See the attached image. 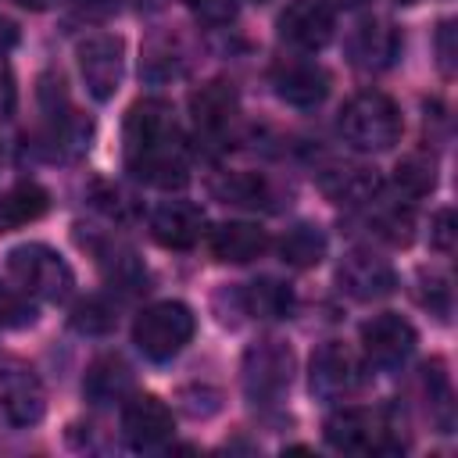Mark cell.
Wrapping results in <instances>:
<instances>
[{
  "label": "cell",
  "instance_id": "cell-1",
  "mask_svg": "<svg viewBox=\"0 0 458 458\" xmlns=\"http://www.w3.org/2000/svg\"><path fill=\"white\" fill-rule=\"evenodd\" d=\"M125 168L132 172V179L157 190H179L190 182V150L172 104H165L161 97H143L129 107Z\"/></svg>",
  "mask_w": 458,
  "mask_h": 458
},
{
  "label": "cell",
  "instance_id": "cell-2",
  "mask_svg": "<svg viewBox=\"0 0 458 458\" xmlns=\"http://www.w3.org/2000/svg\"><path fill=\"white\" fill-rule=\"evenodd\" d=\"M336 129L344 136V143L358 154H383L401 140V107L379 93V89H365L358 97H351L336 118Z\"/></svg>",
  "mask_w": 458,
  "mask_h": 458
},
{
  "label": "cell",
  "instance_id": "cell-3",
  "mask_svg": "<svg viewBox=\"0 0 458 458\" xmlns=\"http://www.w3.org/2000/svg\"><path fill=\"white\" fill-rule=\"evenodd\" d=\"M7 276L14 279V286L29 297L39 301H64L75 286V272L72 265L47 243H21L7 254Z\"/></svg>",
  "mask_w": 458,
  "mask_h": 458
},
{
  "label": "cell",
  "instance_id": "cell-4",
  "mask_svg": "<svg viewBox=\"0 0 458 458\" xmlns=\"http://www.w3.org/2000/svg\"><path fill=\"white\" fill-rule=\"evenodd\" d=\"M197 333V318L182 301H157L143 308L132 322V344L150 361L175 358Z\"/></svg>",
  "mask_w": 458,
  "mask_h": 458
},
{
  "label": "cell",
  "instance_id": "cell-5",
  "mask_svg": "<svg viewBox=\"0 0 458 458\" xmlns=\"http://www.w3.org/2000/svg\"><path fill=\"white\" fill-rule=\"evenodd\" d=\"M322 429L326 440L347 454H390L404 447L397 426L379 408H336Z\"/></svg>",
  "mask_w": 458,
  "mask_h": 458
},
{
  "label": "cell",
  "instance_id": "cell-6",
  "mask_svg": "<svg viewBox=\"0 0 458 458\" xmlns=\"http://www.w3.org/2000/svg\"><path fill=\"white\" fill-rule=\"evenodd\" d=\"M308 383H311V394L322 397V401H344L351 394L361 390L365 383V365L361 358L340 344V340H326L322 347H315L311 361H308Z\"/></svg>",
  "mask_w": 458,
  "mask_h": 458
},
{
  "label": "cell",
  "instance_id": "cell-7",
  "mask_svg": "<svg viewBox=\"0 0 458 458\" xmlns=\"http://www.w3.org/2000/svg\"><path fill=\"white\" fill-rule=\"evenodd\" d=\"M293 379V351L279 340H258L243 354V390L250 401H279Z\"/></svg>",
  "mask_w": 458,
  "mask_h": 458
},
{
  "label": "cell",
  "instance_id": "cell-8",
  "mask_svg": "<svg viewBox=\"0 0 458 458\" xmlns=\"http://www.w3.org/2000/svg\"><path fill=\"white\" fill-rule=\"evenodd\" d=\"M79 75L89 89L93 100H111L122 86V68H125V43L111 32H97L79 43Z\"/></svg>",
  "mask_w": 458,
  "mask_h": 458
},
{
  "label": "cell",
  "instance_id": "cell-9",
  "mask_svg": "<svg viewBox=\"0 0 458 458\" xmlns=\"http://www.w3.org/2000/svg\"><path fill=\"white\" fill-rule=\"evenodd\" d=\"M419 344L415 326L397 311H379L369 322H361V351L379 369H397L411 358Z\"/></svg>",
  "mask_w": 458,
  "mask_h": 458
},
{
  "label": "cell",
  "instance_id": "cell-10",
  "mask_svg": "<svg viewBox=\"0 0 458 458\" xmlns=\"http://www.w3.org/2000/svg\"><path fill=\"white\" fill-rule=\"evenodd\" d=\"M172 429H175L172 408L157 394H132L122 404V433L132 447H140V451L161 447L172 437Z\"/></svg>",
  "mask_w": 458,
  "mask_h": 458
},
{
  "label": "cell",
  "instance_id": "cell-11",
  "mask_svg": "<svg viewBox=\"0 0 458 458\" xmlns=\"http://www.w3.org/2000/svg\"><path fill=\"white\" fill-rule=\"evenodd\" d=\"M0 408L7 415V422L14 426H36L47 411V394L39 376L29 365H4L0 369Z\"/></svg>",
  "mask_w": 458,
  "mask_h": 458
},
{
  "label": "cell",
  "instance_id": "cell-12",
  "mask_svg": "<svg viewBox=\"0 0 458 458\" xmlns=\"http://www.w3.org/2000/svg\"><path fill=\"white\" fill-rule=\"evenodd\" d=\"M279 39L297 50H322L333 39V11L322 0H293L279 14Z\"/></svg>",
  "mask_w": 458,
  "mask_h": 458
},
{
  "label": "cell",
  "instance_id": "cell-13",
  "mask_svg": "<svg viewBox=\"0 0 458 458\" xmlns=\"http://www.w3.org/2000/svg\"><path fill=\"white\" fill-rule=\"evenodd\" d=\"M336 283L354 301H383L397 290V276H394L390 261H383L369 250H351L336 268Z\"/></svg>",
  "mask_w": 458,
  "mask_h": 458
},
{
  "label": "cell",
  "instance_id": "cell-14",
  "mask_svg": "<svg viewBox=\"0 0 458 458\" xmlns=\"http://www.w3.org/2000/svg\"><path fill=\"white\" fill-rule=\"evenodd\" d=\"M190 114H193V125H197L200 136L222 140V136L236 125V118H240V97H236V89H233L229 82L211 79V82H204L200 89H193V97H190Z\"/></svg>",
  "mask_w": 458,
  "mask_h": 458
},
{
  "label": "cell",
  "instance_id": "cell-15",
  "mask_svg": "<svg viewBox=\"0 0 458 458\" xmlns=\"http://www.w3.org/2000/svg\"><path fill=\"white\" fill-rule=\"evenodd\" d=\"M150 236L168 250H190L204 236V211L190 200H165L147 218Z\"/></svg>",
  "mask_w": 458,
  "mask_h": 458
},
{
  "label": "cell",
  "instance_id": "cell-16",
  "mask_svg": "<svg viewBox=\"0 0 458 458\" xmlns=\"http://www.w3.org/2000/svg\"><path fill=\"white\" fill-rule=\"evenodd\" d=\"M347 50H351V61L365 72H383L397 61L401 54V32L383 21V18H365L354 25L351 39H347Z\"/></svg>",
  "mask_w": 458,
  "mask_h": 458
},
{
  "label": "cell",
  "instance_id": "cell-17",
  "mask_svg": "<svg viewBox=\"0 0 458 458\" xmlns=\"http://www.w3.org/2000/svg\"><path fill=\"white\" fill-rule=\"evenodd\" d=\"M276 97L293 107H315L329 93V75L315 61H283L272 68Z\"/></svg>",
  "mask_w": 458,
  "mask_h": 458
},
{
  "label": "cell",
  "instance_id": "cell-18",
  "mask_svg": "<svg viewBox=\"0 0 458 458\" xmlns=\"http://www.w3.org/2000/svg\"><path fill=\"white\" fill-rule=\"evenodd\" d=\"M272 247L268 233L254 222H222L208 233V250L225 265H247Z\"/></svg>",
  "mask_w": 458,
  "mask_h": 458
},
{
  "label": "cell",
  "instance_id": "cell-19",
  "mask_svg": "<svg viewBox=\"0 0 458 458\" xmlns=\"http://www.w3.org/2000/svg\"><path fill=\"white\" fill-rule=\"evenodd\" d=\"M322 190L336 200V204H354L361 208L365 200H372L379 193V175L365 165H333L322 172Z\"/></svg>",
  "mask_w": 458,
  "mask_h": 458
},
{
  "label": "cell",
  "instance_id": "cell-20",
  "mask_svg": "<svg viewBox=\"0 0 458 458\" xmlns=\"http://www.w3.org/2000/svg\"><path fill=\"white\" fill-rule=\"evenodd\" d=\"M132 390V372L129 365L118 358V354H104L97 358L86 376H82V394L93 401V404H111L118 397H125Z\"/></svg>",
  "mask_w": 458,
  "mask_h": 458
},
{
  "label": "cell",
  "instance_id": "cell-21",
  "mask_svg": "<svg viewBox=\"0 0 458 458\" xmlns=\"http://www.w3.org/2000/svg\"><path fill=\"white\" fill-rule=\"evenodd\" d=\"M50 208V193L39 182H14L0 193V233L21 229L36 218H43Z\"/></svg>",
  "mask_w": 458,
  "mask_h": 458
},
{
  "label": "cell",
  "instance_id": "cell-22",
  "mask_svg": "<svg viewBox=\"0 0 458 458\" xmlns=\"http://www.w3.org/2000/svg\"><path fill=\"white\" fill-rule=\"evenodd\" d=\"M365 225L369 233H376L386 243H408L411 240V200H386V197H372L361 204Z\"/></svg>",
  "mask_w": 458,
  "mask_h": 458
},
{
  "label": "cell",
  "instance_id": "cell-23",
  "mask_svg": "<svg viewBox=\"0 0 458 458\" xmlns=\"http://www.w3.org/2000/svg\"><path fill=\"white\" fill-rule=\"evenodd\" d=\"M240 304H243V311L250 318H265V322L290 318V311H293V290L286 283H279V279H254V283H247L240 290Z\"/></svg>",
  "mask_w": 458,
  "mask_h": 458
},
{
  "label": "cell",
  "instance_id": "cell-24",
  "mask_svg": "<svg viewBox=\"0 0 458 458\" xmlns=\"http://www.w3.org/2000/svg\"><path fill=\"white\" fill-rule=\"evenodd\" d=\"M279 258L293 268H311L326 258V233L311 222H297L293 229L283 233L279 240Z\"/></svg>",
  "mask_w": 458,
  "mask_h": 458
},
{
  "label": "cell",
  "instance_id": "cell-25",
  "mask_svg": "<svg viewBox=\"0 0 458 458\" xmlns=\"http://www.w3.org/2000/svg\"><path fill=\"white\" fill-rule=\"evenodd\" d=\"M215 193L225 204H240V208H272V182L265 175L254 172H225L215 182Z\"/></svg>",
  "mask_w": 458,
  "mask_h": 458
},
{
  "label": "cell",
  "instance_id": "cell-26",
  "mask_svg": "<svg viewBox=\"0 0 458 458\" xmlns=\"http://www.w3.org/2000/svg\"><path fill=\"white\" fill-rule=\"evenodd\" d=\"M397 190L404 200H415V197H426L433 186H437V161L429 154H408L401 165H397V175H394Z\"/></svg>",
  "mask_w": 458,
  "mask_h": 458
},
{
  "label": "cell",
  "instance_id": "cell-27",
  "mask_svg": "<svg viewBox=\"0 0 458 458\" xmlns=\"http://www.w3.org/2000/svg\"><path fill=\"white\" fill-rule=\"evenodd\" d=\"M426 394H429V419L437 422L440 433H451V426H454V401H451V383H447L440 361L426 365Z\"/></svg>",
  "mask_w": 458,
  "mask_h": 458
},
{
  "label": "cell",
  "instance_id": "cell-28",
  "mask_svg": "<svg viewBox=\"0 0 458 458\" xmlns=\"http://www.w3.org/2000/svg\"><path fill=\"white\" fill-rule=\"evenodd\" d=\"M114 322H118L114 308L107 301H100V297H89L72 311V326L79 333H107V329H114Z\"/></svg>",
  "mask_w": 458,
  "mask_h": 458
},
{
  "label": "cell",
  "instance_id": "cell-29",
  "mask_svg": "<svg viewBox=\"0 0 458 458\" xmlns=\"http://www.w3.org/2000/svg\"><path fill=\"white\" fill-rule=\"evenodd\" d=\"M36 322V308L29 304V293H21L18 286H0V326L21 329Z\"/></svg>",
  "mask_w": 458,
  "mask_h": 458
},
{
  "label": "cell",
  "instance_id": "cell-30",
  "mask_svg": "<svg viewBox=\"0 0 458 458\" xmlns=\"http://www.w3.org/2000/svg\"><path fill=\"white\" fill-rule=\"evenodd\" d=\"M182 4L197 21L208 25H225L236 18V0H182Z\"/></svg>",
  "mask_w": 458,
  "mask_h": 458
},
{
  "label": "cell",
  "instance_id": "cell-31",
  "mask_svg": "<svg viewBox=\"0 0 458 458\" xmlns=\"http://www.w3.org/2000/svg\"><path fill=\"white\" fill-rule=\"evenodd\" d=\"M429 243L440 250V254H451L454 250V211L451 208H440L429 222Z\"/></svg>",
  "mask_w": 458,
  "mask_h": 458
},
{
  "label": "cell",
  "instance_id": "cell-32",
  "mask_svg": "<svg viewBox=\"0 0 458 458\" xmlns=\"http://www.w3.org/2000/svg\"><path fill=\"white\" fill-rule=\"evenodd\" d=\"M422 304H429V308H437L440 315H447V311H451V286H447V279L429 276L426 293H422Z\"/></svg>",
  "mask_w": 458,
  "mask_h": 458
},
{
  "label": "cell",
  "instance_id": "cell-33",
  "mask_svg": "<svg viewBox=\"0 0 458 458\" xmlns=\"http://www.w3.org/2000/svg\"><path fill=\"white\" fill-rule=\"evenodd\" d=\"M14 104H18V86H14L11 68L0 61V122L14 114Z\"/></svg>",
  "mask_w": 458,
  "mask_h": 458
},
{
  "label": "cell",
  "instance_id": "cell-34",
  "mask_svg": "<svg viewBox=\"0 0 458 458\" xmlns=\"http://www.w3.org/2000/svg\"><path fill=\"white\" fill-rule=\"evenodd\" d=\"M454 21H444L440 25V32H437V50H440V64H444V72H451L454 68Z\"/></svg>",
  "mask_w": 458,
  "mask_h": 458
},
{
  "label": "cell",
  "instance_id": "cell-35",
  "mask_svg": "<svg viewBox=\"0 0 458 458\" xmlns=\"http://www.w3.org/2000/svg\"><path fill=\"white\" fill-rule=\"evenodd\" d=\"M18 47V25L7 18V14H0V57L7 54V50H14Z\"/></svg>",
  "mask_w": 458,
  "mask_h": 458
},
{
  "label": "cell",
  "instance_id": "cell-36",
  "mask_svg": "<svg viewBox=\"0 0 458 458\" xmlns=\"http://www.w3.org/2000/svg\"><path fill=\"white\" fill-rule=\"evenodd\" d=\"M11 4H18V7H29V11H43V7H50L54 0H11Z\"/></svg>",
  "mask_w": 458,
  "mask_h": 458
},
{
  "label": "cell",
  "instance_id": "cell-37",
  "mask_svg": "<svg viewBox=\"0 0 458 458\" xmlns=\"http://www.w3.org/2000/svg\"><path fill=\"white\" fill-rule=\"evenodd\" d=\"M333 4H344V7H354V4H361V0H333Z\"/></svg>",
  "mask_w": 458,
  "mask_h": 458
},
{
  "label": "cell",
  "instance_id": "cell-38",
  "mask_svg": "<svg viewBox=\"0 0 458 458\" xmlns=\"http://www.w3.org/2000/svg\"><path fill=\"white\" fill-rule=\"evenodd\" d=\"M254 4H265V0H254Z\"/></svg>",
  "mask_w": 458,
  "mask_h": 458
}]
</instances>
